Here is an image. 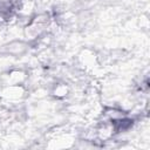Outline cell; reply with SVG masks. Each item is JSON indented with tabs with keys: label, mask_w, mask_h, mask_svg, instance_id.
<instances>
[{
	"label": "cell",
	"mask_w": 150,
	"mask_h": 150,
	"mask_svg": "<svg viewBox=\"0 0 150 150\" xmlns=\"http://www.w3.org/2000/svg\"><path fill=\"white\" fill-rule=\"evenodd\" d=\"M26 46L22 41H12L6 46V52L11 55H20L26 50Z\"/></svg>",
	"instance_id": "6da1fadb"
},
{
	"label": "cell",
	"mask_w": 150,
	"mask_h": 150,
	"mask_svg": "<svg viewBox=\"0 0 150 150\" xmlns=\"http://www.w3.org/2000/svg\"><path fill=\"white\" fill-rule=\"evenodd\" d=\"M53 94L57 98H62V97H64V96H67L69 94V88L64 83H57L53 88Z\"/></svg>",
	"instance_id": "7a4b0ae2"
}]
</instances>
